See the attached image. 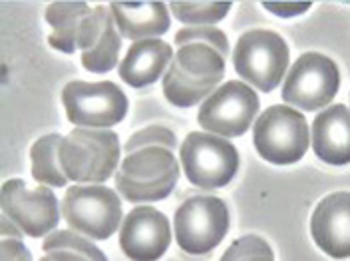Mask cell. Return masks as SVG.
<instances>
[{"mask_svg":"<svg viewBox=\"0 0 350 261\" xmlns=\"http://www.w3.org/2000/svg\"><path fill=\"white\" fill-rule=\"evenodd\" d=\"M174 60L172 46L159 38H148L131 44L120 64V78L131 88L150 86L159 80L163 70Z\"/></svg>","mask_w":350,"mask_h":261,"instance_id":"obj_18","label":"cell"},{"mask_svg":"<svg viewBox=\"0 0 350 261\" xmlns=\"http://www.w3.org/2000/svg\"><path fill=\"white\" fill-rule=\"evenodd\" d=\"M223 260H273V249L259 236H243L223 253Z\"/></svg>","mask_w":350,"mask_h":261,"instance_id":"obj_23","label":"cell"},{"mask_svg":"<svg viewBox=\"0 0 350 261\" xmlns=\"http://www.w3.org/2000/svg\"><path fill=\"white\" fill-rule=\"evenodd\" d=\"M64 219L70 227L92 240H108L120 227L122 201L106 186H72L62 201Z\"/></svg>","mask_w":350,"mask_h":261,"instance_id":"obj_10","label":"cell"},{"mask_svg":"<svg viewBox=\"0 0 350 261\" xmlns=\"http://www.w3.org/2000/svg\"><path fill=\"white\" fill-rule=\"evenodd\" d=\"M340 88V72L334 60L319 52H305L291 66L283 84V100L291 106L314 112L328 106Z\"/></svg>","mask_w":350,"mask_h":261,"instance_id":"obj_9","label":"cell"},{"mask_svg":"<svg viewBox=\"0 0 350 261\" xmlns=\"http://www.w3.org/2000/svg\"><path fill=\"white\" fill-rule=\"evenodd\" d=\"M179 152L187 179L199 188H223L239 170L237 148L217 134L191 132Z\"/></svg>","mask_w":350,"mask_h":261,"instance_id":"obj_4","label":"cell"},{"mask_svg":"<svg viewBox=\"0 0 350 261\" xmlns=\"http://www.w3.org/2000/svg\"><path fill=\"white\" fill-rule=\"evenodd\" d=\"M172 12L177 21L185 24H201L209 26L215 22L223 21L231 8V2H183V0H174Z\"/></svg>","mask_w":350,"mask_h":261,"instance_id":"obj_22","label":"cell"},{"mask_svg":"<svg viewBox=\"0 0 350 261\" xmlns=\"http://www.w3.org/2000/svg\"><path fill=\"white\" fill-rule=\"evenodd\" d=\"M60 134H48L40 140L34 142L30 148V160H32V177L38 179L40 184L52 186V188H64L68 182V175L62 170L60 164V144H62Z\"/></svg>","mask_w":350,"mask_h":261,"instance_id":"obj_20","label":"cell"},{"mask_svg":"<svg viewBox=\"0 0 350 261\" xmlns=\"http://www.w3.org/2000/svg\"><path fill=\"white\" fill-rule=\"evenodd\" d=\"M259 112V96L243 82L229 80L207 96L201 104L197 122L203 130L223 138L243 136Z\"/></svg>","mask_w":350,"mask_h":261,"instance_id":"obj_11","label":"cell"},{"mask_svg":"<svg viewBox=\"0 0 350 261\" xmlns=\"http://www.w3.org/2000/svg\"><path fill=\"white\" fill-rule=\"evenodd\" d=\"M90 10L88 2H52L46 8V22L52 26V34L48 36L50 46L66 54L76 52L80 28Z\"/></svg>","mask_w":350,"mask_h":261,"instance_id":"obj_19","label":"cell"},{"mask_svg":"<svg viewBox=\"0 0 350 261\" xmlns=\"http://www.w3.org/2000/svg\"><path fill=\"white\" fill-rule=\"evenodd\" d=\"M109 10L120 36L137 42L165 34L172 24L163 2H111Z\"/></svg>","mask_w":350,"mask_h":261,"instance_id":"obj_17","label":"cell"},{"mask_svg":"<svg viewBox=\"0 0 350 261\" xmlns=\"http://www.w3.org/2000/svg\"><path fill=\"white\" fill-rule=\"evenodd\" d=\"M66 116L80 128H109L128 116V98L113 82L74 80L62 90Z\"/></svg>","mask_w":350,"mask_h":261,"instance_id":"obj_8","label":"cell"},{"mask_svg":"<svg viewBox=\"0 0 350 261\" xmlns=\"http://www.w3.org/2000/svg\"><path fill=\"white\" fill-rule=\"evenodd\" d=\"M42 251L48 260H106V256L92 241L72 229L50 234L44 240Z\"/></svg>","mask_w":350,"mask_h":261,"instance_id":"obj_21","label":"cell"},{"mask_svg":"<svg viewBox=\"0 0 350 261\" xmlns=\"http://www.w3.org/2000/svg\"><path fill=\"white\" fill-rule=\"evenodd\" d=\"M172 241L167 218L152 206L133 208L120 229L122 251L130 260H159Z\"/></svg>","mask_w":350,"mask_h":261,"instance_id":"obj_13","label":"cell"},{"mask_svg":"<svg viewBox=\"0 0 350 261\" xmlns=\"http://www.w3.org/2000/svg\"><path fill=\"white\" fill-rule=\"evenodd\" d=\"M177 52L163 76V94L179 108L205 100L225 76L229 40L213 26H189L175 34Z\"/></svg>","mask_w":350,"mask_h":261,"instance_id":"obj_1","label":"cell"},{"mask_svg":"<svg viewBox=\"0 0 350 261\" xmlns=\"http://www.w3.org/2000/svg\"><path fill=\"white\" fill-rule=\"evenodd\" d=\"M310 234L317 245L336 260L350 256V194H328L312 212Z\"/></svg>","mask_w":350,"mask_h":261,"instance_id":"obj_15","label":"cell"},{"mask_svg":"<svg viewBox=\"0 0 350 261\" xmlns=\"http://www.w3.org/2000/svg\"><path fill=\"white\" fill-rule=\"evenodd\" d=\"M349 108L336 104L323 110L312 122L314 153L330 166H347L350 160Z\"/></svg>","mask_w":350,"mask_h":261,"instance_id":"obj_16","label":"cell"},{"mask_svg":"<svg viewBox=\"0 0 350 261\" xmlns=\"http://www.w3.org/2000/svg\"><path fill=\"white\" fill-rule=\"evenodd\" d=\"M233 66L245 82L271 92L281 84L288 68V46L273 30H249L237 40Z\"/></svg>","mask_w":350,"mask_h":261,"instance_id":"obj_5","label":"cell"},{"mask_svg":"<svg viewBox=\"0 0 350 261\" xmlns=\"http://www.w3.org/2000/svg\"><path fill=\"white\" fill-rule=\"evenodd\" d=\"M262 6L281 18H293L297 14L306 12L310 8V2H262Z\"/></svg>","mask_w":350,"mask_h":261,"instance_id":"obj_25","label":"cell"},{"mask_svg":"<svg viewBox=\"0 0 350 261\" xmlns=\"http://www.w3.org/2000/svg\"><path fill=\"white\" fill-rule=\"evenodd\" d=\"M179 179V164L174 150L148 146L126 153L116 174V190L128 201H159L174 192Z\"/></svg>","mask_w":350,"mask_h":261,"instance_id":"obj_2","label":"cell"},{"mask_svg":"<svg viewBox=\"0 0 350 261\" xmlns=\"http://www.w3.org/2000/svg\"><path fill=\"white\" fill-rule=\"evenodd\" d=\"M0 203L4 216L32 238H42L60 221L56 194L46 186H28L21 177H12L2 186Z\"/></svg>","mask_w":350,"mask_h":261,"instance_id":"obj_12","label":"cell"},{"mask_svg":"<svg viewBox=\"0 0 350 261\" xmlns=\"http://www.w3.org/2000/svg\"><path fill=\"white\" fill-rule=\"evenodd\" d=\"M253 144L262 160L286 166L299 162L308 148L305 116L284 104L265 110L255 122Z\"/></svg>","mask_w":350,"mask_h":261,"instance_id":"obj_6","label":"cell"},{"mask_svg":"<svg viewBox=\"0 0 350 261\" xmlns=\"http://www.w3.org/2000/svg\"><path fill=\"white\" fill-rule=\"evenodd\" d=\"M148 146H163L167 150H175L177 140L175 134L165 126H150L144 130L135 132L126 144V153L135 152L139 148H148Z\"/></svg>","mask_w":350,"mask_h":261,"instance_id":"obj_24","label":"cell"},{"mask_svg":"<svg viewBox=\"0 0 350 261\" xmlns=\"http://www.w3.org/2000/svg\"><path fill=\"white\" fill-rule=\"evenodd\" d=\"M229 229V210L215 196L187 197L175 212V240L191 256H203L217 247Z\"/></svg>","mask_w":350,"mask_h":261,"instance_id":"obj_7","label":"cell"},{"mask_svg":"<svg viewBox=\"0 0 350 261\" xmlns=\"http://www.w3.org/2000/svg\"><path fill=\"white\" fill-rule=\"evenodd\" d=\"M120 162V138L116 132L76 128L60 144V164L72 182H106Z\"/></svg>","mask_w":350,"mask_h":261,"instance_id":"obj_3","label":"cell"},{"mask_svg":"<svg viewBox=\"0 0 350 261\" xmlns=\"http://www.w3.org/2000/svg\"><path fill=\"white\" fill-rule=\"evenodd\" d=\"M2 258L4 260H30L28 249L24 247L21 238H14V241L2 240Z\"/></svg>","mask_w":350,"mask_h":261,"instance_id":"obj_26","label":"cell"},{"mask_svg":"<svg viewBox=\"0 0 350 261\" xmlns=\"http://www.w3.org/2000/svg\"><path fill=\"white\" fill-rule=\"evenodd\" d=\"M122 36L116 30V21L109 6H96L82 22L78 50L82 52V64L94 74H106L118 64Z\"/></svg>","mask_w":350,"mask_h":261,"instance_id":"obj_14","label":"cell"}]
</instances>
